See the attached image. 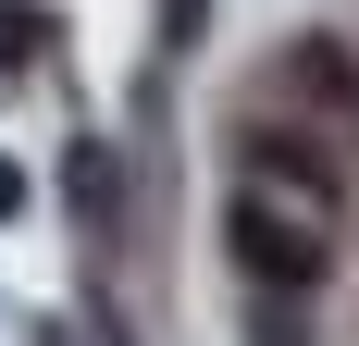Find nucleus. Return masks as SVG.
I'll list each match as a JSON object with an SVG mask.
<instances>
[{
  "mask_svg": "<svg viewBox=\"0 0 359 346\" xmlns=\"http://www.w3.org/2000/svg\"><path fill=\"white\" fill-rule=\"evenodd\" d=\"M37 50H50V13L37 0H0V74H25Z\"/></svg>",
  "mask_w": 359,
  "mask_h": 346,
  "instance_id": "4",
  "label": "nucleus"
},
{
  "mask_svg": "<svg viewBox=\"0 0 359 346\" xmlns=\"http://www.w3.org/2000/svg\"><path fill=\"white\" fill-rule=\"evenodd\" d=\"M285 87L323 99V111H359V62L334 50V37H297V50H285Z\"/></svg>",
  "mask_w": 359,
  "mask_h": 346,
  "instance_id": "2",
  "label": "nucleus"
},
{
  "mask_svg": "<svg viewBox=\"0 0 359 346\" xmlns=\"http://www.w3.org/2000/svg\"><path fill=\"white\" fill-rule=\"evenodd\" d=\"M62 186H74V210H87V223H111V210H124V173H111V148H100V137L62 161Z\"/></svg>",
  "mask_w": 359,
  "mask_h": 346,
  "instance_id": "3",
  "label": "nucleus"
},
{
  "mask_svg": "<svg viewBox=\"0 0 359 346\" xmlns=\"http://www.w3.org/2000/svg\"><path fill=\"white\" fill-rule=\"evenodd\" d=\"M13 210H25V161H0V223H13Z\"/></svg>",
  "mask_w": 359,
  "mask_h": 346,
  "instance_id": "6",
  "label": "nucleus"
},
{
  "mask_svg": "<svg viewBox=\"0 0 359 346\" xmlns=\"http://www.w3.org/2000/svg\"><path fill=\"white\" fill-rule=\"evenodd\" d=\"M223 247H236V272L273 284V297H310V284L334 272V223H323V210H297V198H260V186H236Z\"/></svg>",
  "mask_w": 359,
  "mask_h": 346,
  "instance_id": "1",
  "label": "nucleus"
},
{
  "mask_svg": "<svg viewBox=\"0 0 359 346\" xmlns=\"http://www.w3.org/2000/svg\"><path fill=\"white\" fill-rule=\"evenodd\" d=\"M161 37H174V50H198V37H211V0H161Z\"/></svg>",
  "mask_w": 359,
  "mask_h": 346,
  "instance_id": "5",
  "label": "nucleus"
}]
</instances>
